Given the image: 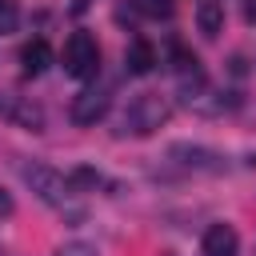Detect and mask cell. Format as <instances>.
Returning a JSON list of instances; mask_svg holds the SVG:
<instances>
[{
    "instance_id": "3957f363",
    "label": "cell",
    "mask_w": 256,
    "mask_h": 256,
    "mask_svg": "<svg viewBox=\"0 0 256 256\" xmlns=\"http://www.w3.org/2000/svg\"><path fill=\"white\" fill-rule=\"evenodd\" d=\"M60 68L72 80H92L100 72V44H96V36L84 32V28L72 32L64 40V48H60Z\"/></svg>"
},
{
    "instance_id": "e0dca14e",
    "label": "cell",
    "mask_w": 256,
    "mask_h": 256,
    "mask_svg": "<svg viewBox=\"0 0 256 256\" xmlns=\"http://www.w3.org/2000/svg\"><path fill=\"white\" fill-rule=\"evenodd\" d=\"M252 256H256V248H252Z\"/></svg>"
},
{
    "instance_id": "52a82bcc",
    "label": "cell",
    "mask_w": 256,
    "mask_h": 256,
    "mask_svg": "<svg viewBox=\"0 0 256 256\" xmlns=\"http://www.w3.org/2000/svg\"><path fill=\"white\" fill-rule=\"evenodd\" d=\"M0 116L28 128V132H44V112L36 104H28L24 96H12V92H0Z\"/></svg>"
},
{
    "instance_id": "9a60e30c",
    "label": "cell",
    "mask_w": 256,
    "mask_h": 256,
    "mask_svg": "<svg viewBox=\"0 0 256 256\" xmlns=\"http://www.w3.org/2000/svg\"><path fill=\"white\" fill-rule=\"evenodd\" d=\"M52 256H96V248L84 244V240H68V244H60Z\"/></svg>"
},
{
    "instance_id": "2e32d148",
    "label": "cell",
    "mask_w": 256,
    "mask_h": 256,
    "mask_svg": "<svg viewBox=\"0 0 256 256\" xmlns=\"http://www.w3.org/2000/svg\"><path fill=\"white\" fill-rule=\"evenodd\" d=\"M12 208H16V204H12V196L0 188V216H12Z\"/></svg>"
},
{
    "instance_id": "9c48e42d",
    "label": "cell",
    "mask_w": 256,
    "mask_h": 256,
    "mask_svg": "<svg viewBox=\"0 0 256 256\" xmlns=\"http://www.w3.org/2000/svg\"><path fill=\"white\" fill-rule=\"evenodd\" d=\"M200 248H204V256H236L240 252V236H236L232 224H212L204 232Z\"/></svg>"
},
{
    "instance_id": "8fae6325",
    "label": "cell",
    "mask_w": 256,
    "mask_h": 256,
    "mask_svg": "<svg viewBox=\"0 0 256 256\" xmlns=\"http://www.w3.org/2000/svg\"><path fill=\"white\" fill-rule=\"evenodd\" d=\"M196 28L212 40V36H220L224 32V4L220 0H200V8H196Z\"/></svg>"
},
{
    "instance_id": "8992f818",
    "label": "cell",
    "mask_w": 256,
    "mask_h": 256,
    "mask_svg": "<svg viewBox=\"0 0 256 256\" xmlns=\"http://www.w3.org/2000/svg\"><path fill=\"white\" fill-rule=\"evenodd\" d=\"M168 160H176L180 168H192V172H224V156L216 148H204V144H168Z\"/></svg>"
},
{
    "instance_id": "ba28073f",
    "label": "cell",
    "mask_w": 256,
    "mask_h": 256,
    "mask_svg": "<svg viewBox=\"0 0 256 256\" xmlns=\"http://www.w3.org/2000/svg\"><path fill=\"white\" fill-rule=\"evenodd\" d=\"M52 60H56V52H52V44H48L44 36H36V40H28V44L20 48V68H24V76H44V72L52 68Z\"/></svg>"
},
{
    "instance_id": "7a4b0ae2",
    "label": "cell",
    "mask_w": 256,
    "mask_h": 256,
    "mask_svg": "<svg viewBox=\"0 0 256 256\" xmlns=\"http://www.w3.org/2000/svg\"><path fill=\"white\" fill-rule=\"evenodd\" d=\"M180 104H184L188 112H196V116H224L228 108H236V96L212 88V84L204 80V72L196 68V72L180 76Z\"/></svg>"
},
{
    "instance_id": "277c9868",
    "label": "cell",
    "mask_w": 256,
    "mask_h": 256,
    "mask_svg": "<svg viewBox=\"0 0 256 256\" xmlns=\"http://www.w3.org/2000/svg\"><path fill=\"white\" fill-rule=\"evenodd\" d=\"M20 176H24V184L36 192V200H44V204H52V208H64V200L72 196L64 172H56L52 164H24Z\"/></svg>"
},
{
    "instance_id": "30bf717a",
    "label": "cell",
    "mask_w": 256,
    "mask_h": 256,
    "mask_svg": "<svg viewBox=\"0 0 256 256\" xmlns=\"http://www.w3.org/2000/svg\"><path fill=\"white\" fill-rule=\"evenodd\" d=\"M156 60H160V52H156L152 40H132L128 52H124V68H128L132 76H148V72L156 68Z\"/></svg>"
},
{
    "instance_id": "4fadbf2b",
    "label": "cell",
    "mask_w": 256,
    "mask_h": 256,
    "mask_svg": "<svg viewBox=\"0 0 256 256\" xmlns=\"http://www.w3.org/2000/svg\"><path fill=\"white\" fill-rule=\"evenodd\" d=\"M136 12L148 16V20H168L176 12V4L172 0H136Z\"/></svg>"
},
{
    "instance_id": "7c38bea8",
    "label": "cell",
    "mask_w": 256,
    "mask_h": 256,
    "mask_svg": "<svg viewBox=\"0 0 256 256\" xmlns=\"http://www.w3.org/2000/svg\"><path fill=\"white\" fill-rule=\"evenodd\" d=\"M64 180H68V192H96V188L104 184V176H100L96 168H88V164H76Z\"/></svg>"
},
{
    "instance_id": "5b68a950",
    "label": "cell",
    "mask_w": 256,
    "mask_h": 256,
    "mask_svg": "<svg viewBox=\"0 0 256 256\" xmlns=\"http://www.w3.org/2000/svg\"><path fill=\"white\" fill-rule=\"evenodd\" d=\"M108 108H112V92H108L104 84H92V88H84V92L72 100L68 116H72V124L92 128L96 120H104V116H108Z\"/></svg>"
},
{
    "instance_id": "6da1fadb",
    "label": "cell",
    "mask_w": 256,
    "mask_h": 256,
    "mask_svg": "<svg viewBox=\"0 0 256 256\" xmlns=\"http://www.w3.org/2000/svg\"><path fill=\"white\" fill-rule=\"evenodd\" d=\"M168 116H172V104H168L160 92H140V96H132L128 108L120 112L116 136H152Z\"/></svg>"
},
{
    "instance_id": "5bb4252c",
    "label": "cell",
    "mask_w": 256,
    "mask_h": 256,
    "mask_svg": "<svg viewBox=\"0 0 256 256\" xmlns=\"http://www.w3.org/2000/svg\"><path fill=\"white\" fill-rule=\"evenodd\" d=\"M16 24H20V8H16V0H0V36L16 32Z\"/></svg>"
}]
</instances>
